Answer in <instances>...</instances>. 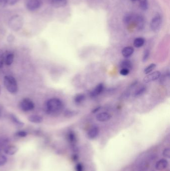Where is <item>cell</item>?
Listing matches in <instances>:
<instances>
[{
	"instance_id": "1",
	"label": "cell",
	"mask_w": 170,
	"mask_h": 171,
	"mask_svg": "<svg viewBox=\"0 0 170 171\" xmlns=\"http://www.w3.org/2000/svg\"><path fill=\"white\" fill-rule=\"evenodd\" d=\"M63 108L62 102L58 98H53L46 103V112L49 114L56 115L62 111Z\"/></svg>"
},
{
	"instance_id": "2",
	"label": "cell",
	"mask_w": 170,
	"mask_h": 171,
	"mask_svg": "<svg viewBox=\"0 0 170 171\" xmlns=\"http://www.w3.org/2000/svg\"><path fill=\"white\" fill-rule=\"evenodd\" d=\"M4 84L7 91L11 94H16L18 91L17 82L15 78L11 76H6L4 78Z\"/></svg>"
},
{
	"instance_id": "3",
	"label": "cell",
	"mask_w": 170,
	"mask_h": 171,
	"mask_svg": "<svg viewBox=\"0 0 170 171\" xmlns=\"http://www.w3.org/2000/svg\"><path fill=\"white\" fill-rule=\"evenodd\" d=\"M9 27L14 31H18L22 28L24 25V19L20 15H14L8 22Z\"/></svg>"
},
{
	"instance_id": "4",
	"label": "cell",
	"mask_w": 170,
	"mask_h": 171,
	"mask_svg": "<svg viewBox=\"0 0 170 171\" xmlns=\"http://www.w3.org/2000/svg\"><path fill=\"white\" fill-rule=\"evenodd\" d=\"M42 5L41 0H27L26 7L30 11H36Z\"/></svg>"
},
{
	"instance_id": "5",
	"label": "cell",
	"mask_w": 170,
	"mask_h": 171,
	"mask_svg": "<svg viewBox=\"0 0 170 171\" xmlns=\"http://www.w3.org/2000/svg\"><path fill=\"white\" fill-rule=\"evenodd\" d=\"M20 107L23 111H30L34 109L35 104L30 99L26 98L22 101L20 104Z\"/></svg>"
},
{
	"instance_id": "6",
	"label": "cell",
	"mask_w": 170,
	"mask_h": 171,
	"mask_svg": "<svg viewBox=\"0 0 170 171\" xmlns=\"http://www.w3.org/2000/svg\"><path fill=\"white\" fill-rule=\"evenodd\" d=\"M161 24V17L160 15H156L153 18L151 22V29L154 32H158L160 29Z\"/></svg>"
},
{
	"instance_id": "7",
	"label": "cell",
	"mask_w": 170,
	"mask_h": 171,
	"mask_svg": "<svg viewBox=\"0 0 170 171\" xmlns=\"http://www.w3.org/2000/svg\"><path fill=\"white\" fill-rule=\"evenodd\" d=\"M161 73L160 72L156 71L150 74L147 75L143 79V82L145 83H149L155 81L159 79L160 78Z\"/></svg>"
},
{
	"instance_id": "8",
	"label": "cell",
	"mask_w": 170,
	"mask_h": 171,
	"mask_svg": "<svg viewBox=\"0 0 170 171\" xmlns=\"http://www.w3.org/2000/svg\"><path fill=\"white\" fill-rule=\"evenodd\" d=\"M169 166L168 160L166 159H161L157 162L155 164V168L158 171L165 170Z\"/></svg>"
},
{
	"instance_id": "9",
	"label": "cell",
	"mask_w": 170,
	"mask_h": 171,
	"mask_svg": "<svg viewBox=\"0 0 170 171\" xmlns=\"http://www.w3.org/2000/svg\"><path fill=\"white\" fill-rule=\"evenodd\" d=\"M104 89V85L102 83H100L96 86L95 89L90 93V96L94 98L97 97L103 91Z\"/></svg>"
},
{
	"instance_id": "10",
	"label": "cell",
	"mask_w": 170,
	"mask_h": 171,
	"mask_svg": "<svg viewBox=\"0 0 170 171\" xmlns=\"http://www.w3.org/2000/svg\"><path fill=\"white\" fill-rule=\"evenodd\" d=\"M111 116L110 114L107 112L100 113L96 116V120L100 122L108 121L111 119Z\"/></svg>"
},
{
	"instance_id": "11",
	"label": "cell",
	"mask_w": 170,
	"mask_h": 171,
	"mask_svg": "<svg viewBox=\"0 0 170 171\" xmlns=\"http://www.w3.org/2000/svg\"><path fill=\"white\" fill-rule=\"evenodd\" d=\"M18 148L14 145L7 146L4 149V153L8 155H13L17 153Z\"/></svg>"
},
{
	"instance_id": "12",
	"label": "cell",
	"mask_w": 170,
	"mask_h": 171,
	"mask_svg": "<svg viewBox=\"0 0 170 171\" xmlns=\"http://www.w3.org/2000/svg\"><path fill=\"white\" fill-rule=\"evenodd\" d=\"M99 128L97 126L92 127L88 131V137L91 139H94L97 137L99 134Z\"/></svg>"
},
{
	"instance_id": "13",
	"label": "cell",
	"mask_w": 170,
	"mask_h": 171,
	"mask_svg": "<svg viewBox=\"0 0 170 171\" xmlns=\"http://www.w3.org/2000/svg\"><path fill=\"white\" fill-rule=\"evenodd\" d=\"M51 5L55 8L64 7L67 5V0H51Z\"/></svg>"
},
{
	"instance_id": "14",
	"label": "cell",
	"mask_w": 170,
	"mask_h": 171,
	"mask_svg": "<svg viewBox=\"0 0 170 171\" xmlns=\"http://www.w3.org/2000/svg\"><path fill=\"white\" fill-rule=\"evenodd\" d=\"M134 52V49L132 47H126L123 48L122 51V54L124 57L127 58L131 56Z\"/></svg>"
},
{
	"instance_id": "15",
	"label": "cell",
	"mask_w": 170,
	"mask_h": 171,
	"mask_svg": "<svg viewBox=\"0 0 170 171\" xmlns=\"http://www.w3.org/2000/svg\"><path fill=\"white\" fill-rule=\"evenodd\" d=\"M29 121L35 124H40L43 121V118L42 117L39 115H31L28 117Z\"/></svg>"
},
{
	"instance_id": "16",
	"label": "cell",
	"mask_w": 170,
	"mask_h": 171,
	"mask_svg": "<svg viewBox=\"0 0 170 171\" xmlns=\"http://www.w3.org/2000/svg\"><path fill=\"white\" fill-rule=\"evenodd\" d=\"M137 27L138 30H142L144 28L145 22L143 18L140 16H138L135 18Z\"/></svg>"
},
{
	"instance_id": "17",
	"label": "cell",
	"mask_w": 170,
	"mask_h": 171,
	"mask_svg": "<svg viewBox=\"0 0 170 171\" xmlns=\"http://www.w3.org/2000/svg\"><path fill=\"white\" fill-rule=\"evenodd\" d=\"M10 119L11 120L12 122L15 124L17 126L21 127L24 126V123H22L21 121H20L16 116H15L14 114H11L10 115Z\"/></svg>"
},
{
	"instance_id": "18",
	"label": "cell",
	"mask_w": 170,
	"mask_h": 171,
	"mask_svg": "<svg viewBox=\"0 0 170 171\" xmlns=\"http://www.w3.org/2000/svg\"><path fill=\"white\" fill-rule=\"evenodd\" d=\"M132 66L131 62L129 60H123L121 63L120 67L121 68H125L130 70L132 68Z\"/></svg>"
},
{
	"instance_id": "19",
	"label": "cell",
	"mask_w": 170,
	"mask_h": 171,
	"mask_svg": "<svg viewBox=\"0 0 170 171\" xmlns=\"http://www.w3.org/2000/svg\"><path fill=\"white\" fill-rule=\"evenodd\" d=\"M145 43V40L143 38H137L135 39L133 45L136 48H140L143 46Z\"/></svg>"
},
{
	"instance_id": "20",
	"label": "cell",
	"mask_w": 170,
	"mask_h": 171,
	"mask_svg": "<svg viewBox=\"0 0 170 171\" xmlns=\"http://www.w3.org/2000/svg\"><path fill=\"white\" fill-rule=\"evenodd\" d=\"M14 55L12 53H9L5 57V63L7 66L12 65L14 61Z\"/></svg>"
},
{
	"instance_id": "21",
	"label": "cell",
	"mask_w": 170,
	"mask_h": 171,
	"mask_svg": "<svg viewBox=\"0 0 170 171\" xmlns=\"http://www.w3.org/2000/svg\"><path fill=\"white\" fill-rule=\"evenodd\" d=\"M85 99V95L83 94H77L74 98V101L76 104H80L83 102Z\"/></svg>"
},
{
	"instance_id": "22",
	"label": "cell",
	"mask_w": 170,
	"mask_h": 171,
	"mask_svg": "<svg viewBox=\"0 0 170 171\" xmlns=\"http://www.w3.org/2000/svg\"><path fill=\"white\" fill-rule=\"evenodd\" d=\"M146 90V88L145 87L143 86L139 88V89L136 90L133 93V96L134 97H138L143 95L144 93L145 92Z\"/></svg>"
},
{
	"instance_id": "23",
	"label": "cell",
	"mask_w": 170,
	"mask_h": 171,
	"mask_svg": "<svg viewBox=\"0 0 170 171\" xmlns=\"http://www.w3.org/2000/svg\"><path fill=\"white\" fill-rule=\"evenodd\" d=\"M68 139L69 141L71 143H72V144L75 143L76 141V138L75 133L73 131H70L68 133Z\"/></svg>"
},
{
	"instance_id": "24",
	"label": "cell",
	"mask_w": 170,
	"mask_h": 171,
	"mask_svg": "<svg viewBox=\"0 0 170 171\" xmlns=\"http://www.w3.org/2000/svg\"><path fill=\"white\" fill-rule=\"evenodd\" d=\"M156 67V65L155 64H151L149 65L146 68L144 69V72L145 74H148L151 73L152 71H153Z\"/></svg>"
},
{
	"instance_id": "25",
	"label": "cell",
	"mask_w": 170,
	"mask_h": 171,
	"mask_svg": "<svg viewBox=\"0 0 170 171\" xmlns=\"http://www.w3.org/2000/svg\"><path fill=\"white\" fill-rule=\"evenodd\" d=\"M140 3L141 8L144 11L147 10L148 8V3L147 0H138Z\"/></svg>"
},
{
	"instance_id": "26",
	"label": "cell",
	"mask_w": 170,
	"mask_h": 171,
	"mask_svg": "<svg viewBox=\"0 0 170 171\" xmlns=\"http://www.w3.org/2000/svg\"><path fill=\"white\" fill-rule=\"evenodd\" d=\"M7 162V158L4 154L0 153V166H4Z\"/></svg>"
},
{
	"instance_id": "27",
	"label": "cell",
	"mask_w": 170,
	"mask_h": 171,
	"mask_svg": "<svg viewBox=\"0 0 170 171\" xmlns=\"http://www.w3.org/2000/svg\"><path fill=\"white\" fill-rule=\"evenodd\" d=\"M5 56L4 53L2 50H0V68H2L4 66V63H5Z\"/></svg>"
},
{
	"instance_id": "28",
	"label": "cell",
	"mask_w": 170,
	"mask_h": 171,
	"mask_svg": "<svg viewBox=\"0 0 170 171\" xmlns=\"http://www.w3.org/2000/svg\"><path fill=\"white\" fill-rule=\"evenodd\" d=\"M150 52L149 50H146L144 51V55H143V58H142V61L143 62H145L147 60H148L149 56H150Z\"/></svg>"
},
{
	"instance_id": "29",
	"label": "cell",
	"mask_w": 170,
	"mask_h": 171,
	"mask_svg": "<svg viewBox=\"0 0 170 171\" xmlns=\"http://www.w3.org/2000/svg\"><path fill=\"white\" fill-rule=\"evenodd\" d=\"M133 17L131 14H127L124 17V21L125 23H129L133 20Z\"/></svg>"
},
{
	"instance_id": "30",
	"label": "cell",
	"mask_w": 170,
	"mask_h": 171,
	"mask_svg": "<svg viewBox=\"0 0 170 171\" xmlns=\"http://www.w3.org/2000/svg\"><path fill=\"white\" fill-rule=\"evenodd\" d=\"M163 155L164 157L169 158L170 156V149L169 148H166L163 150Z\"/></svg>"
},
{
	"instance_id": "31",
	"label": "cell",
	"mask_w": 170,
	"mask_h": 171,
	"mask_svg": "<svg viewBox=\"0 0 170 171\" xmlns=\"http://www.w3.org/2000/svg\"><path fill=\"white\" fill-rule=\"evenodd\" d=\"M129 73H130V70L125 68H121L120 71V74L122 76H127L129 74Z\"/></svg>"
},
{
	"instance_id": "32",
	"label": "cell",
	"mask_w": 170,
	"mask_h": 171,
	"mask_svg": "<svg viewBox=\"0 0 170 171\" xmlns=\"http://www.w3.org/2000/svg\"><path fill=\"white\" fill-rule=\"evenodd\" d=\"M16 135L19 137H25L27 135V133L24 131H20L17 133Z\"/></svg>"
},
{
	"instance_id": "33",
	"label": "cell",
	"mask_w": 170,
	"mask_h": 171,
	"mask_svg": "<svg viewBox=\"0 0 170 171\" xmlns=\"http://www.w3.org/2000/svg\"><path fill=\"white\" fill-rule=\"evenodd\" d=\"M7 5L13 6L19 2L20 0H7Z\"/></svg>"
},
{
	"instance_id": "34",
	"label": "cell",
	"mask_w": 170,
	"mask_h": 171,
	"mask_svg": "<svg viewBox=\"0 0 170 171\" xmlns=\"http://www.w3.org/2000/svg\"><path fill=\"white\" fill-rule=\"evenodd\" d=\"M76 171H83V168L82 165L80 164H78L76 166Z\"/></svg>"
},
{
	"instance_id": "35",
	"label": "cell",
	"mask_w": 170,
	"mask_h": 171,
	"mask_svg": "<svg viewBox=\"0 0 170 171\" xmlns=\"http://www.w3.org/2000/svg\"><path fill=\"white\" fill-rule=\"evenodd\" d=\"M14 40H15V37L14 36V35H10L7 37V40L8 42H12L14 41Z\"/></svg>"
},
{
	"instance_id": "36",
	"label": "cell",
	"mask_w": 170,
	"mask_h": 171,
	"mask_svg": "<svg viewBox=\"0 0 170 171\" xmlns=\"http://www.w3.org/2000/svg\"><path fill=\"white\" fill-rule=\"evenodd\" d=\"M100 107H99L96 108L94 109V110L92 111V112L93 113H95L97 112V111H98L100 110Z\"/></svg>"
},
{
	"instance_id": "37",
	"label": "cell",
	"mask_w": 170,
	"mask_h": 171,
	"mask_svg": "<svg viewBox=\"0 0 170 171\" xmlns=\"http://www.w3.org/2000/svg\"><path fill=\"white\" fill-rule=\"evenodd\" d=\"M1 90H2L1 86H0V95H1Z\"/></svg>"
},
{
	"instance_id": "38",
	"label": "cell",
	"mask_w": 170,
	"mask_h": 171,
	"mask_svg": "<svg viewBox=\"0 0 170 171\" xmlns=\"http://www.w3.org/2000/svg\"><path fill=\"white\" fill-rule=\"evenodd\" d=\"M133 1H135V0H133Z\"/></svg>"
}]
</instances>
